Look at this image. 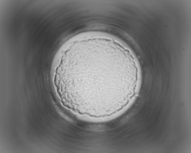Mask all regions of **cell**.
Masks as SVG:
<instances>
[{
  "label": "cell",
  "mask_w": 191,
  "mask_h": 153,
  "mask_svg": "<svg viewBox=\"0 0 191 153\" xmlns=\"http://www.w3.org/2000/svg\"><path fill=\"white\" fill-rule=\"evenodd\" d=\"M105 51L90 52L92 60L87 53L76 67L61 66L56 71L55 80L66 85L75 107H117L138 83L137 69L126 63L122 52Z\"/></svg>",
  "instance_id": "obj_1"
}]
</instances>
